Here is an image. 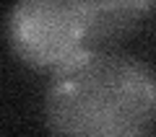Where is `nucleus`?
<instances>
[{
  "label": "nucleus",
  "instance_id": "nucleus-1",
  "mask_svg": "<svg viewBox=\"0 0 156 137\" xmlns=\"http://www.w3.org/2000/svg\"><path fill=\"white\" fill-rule=\"evenodd\" d=\"M42 111L50 137H148L156 72L135 55L89 47L52 70Z\"/></svg>",
  "mask_w": 156,
  "mask_h": 137
},
{
  "label": "nucleus",
  "instance_id": "nucleus-2",
  "mask_svg": "<svg viewBox=\"0 0 156 137\" xmlns=\"http://www.w3.org/2000/svg\"><path fill=\"white\" fill-rule=\"evenodd\" d=\"M5 36L26 67L57 70L89 49L91 0H21L8 11Z\"/></svg>",
  "mask_w": 156,
  "mask_h": 137
},
{
  "label": "nucleus",
  "instance_id": "nucleus-3",
  "mask_svg": "<svg viewBox=\"0 0 156 137\" xmlns=\"http://www.w3.org/2000/svg\"><path fill=\"white\" fill-rule=\"evenodd\" d=\"M154 11L148 0H91V39L89 44L115 42L128 36L143 23V18Z\"/></svg>",
  "mask_w": 156,
  "mask_h": 137
}]
</instances>
